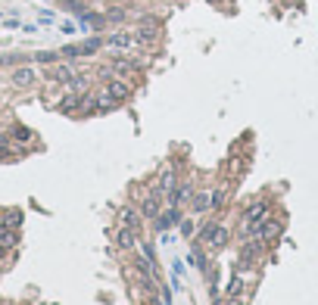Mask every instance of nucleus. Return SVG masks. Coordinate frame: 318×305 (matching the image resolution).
I'll use <instances>...</instances> for the list:
<instances>
[{
  "label": "nucleus",
  "mask_w": 318,
  "mask_h": 305,
  "mask_svg": "<svg viewBox=\"0 0 318 305\" xmlns=\"http://www.w3.org/2000/svg\"><path fill=\"white\" fill-rule=\"evenodd\" d=\"M16 240H19V237H16V231H7V227H0V243H4L7 249H10V246H16Z\"/></svg>",
  "instance_id": "nucleus-21"
},
{
  "label": "nucleus",
  "mask_w": 318,
  "mask_h": 305,
  "mask_svg": "<svg viewBox=\"0 0 318 305\" xmlns=\"http://www.w3.org/2000/svg\"><path fill=\"white\" fill-rule=\"evenodd\" d=\"M190 206H193V212H206V209H212V197L196 193V197H190Z\"/></svg>",
  "instance_id": "nucleus-18"
},
{
  "label": "nucleus",
  "mask_w": 318,
  "mask_h": 305,
  "mask_svg": "<svg viewBox=\"0 0 318 305\" xmlns=\"http://www.w3.org/2000/svg\"><path fill=\"white\" fill-rule=\"evenodd\" d=\"M137 243V231H131V227H122V231L115 234V246L118 249H134Z\"/></svg>",
  "instance_id": "nucleus-14"
},
{
  "label": "nucleus",
  "mask_w": 318,
  "mask_h": 305,
  "mask_svg": "<svg viewBox=\"0 0 318 305\" xmlns=\"http://www.w3.org/2000/svg\"><path fill=\"white\" fill-rule=\"evenodd\" d=\"M141 209H122V212H118V224H122V227H131V231H141Z\"/></svg>",
  "instance_id": "nucleus-10"
},
{
  "label": "nucleus",
  "mask_w": 318,
  "mask_h": 305,
  "mask_svg": "<svg viewBox=\"0 0 318 305\" xmlns=\"http://www.w3.org/2000/svg\"><path fill=\"white\" fill-rule=\"evenodd\" d=\"M134 268H137V274H141V277H153V262H150V258H144V255H141V258L134 262Z\"/></svg>",
  "instance_id": "nucleus-19"
},
{
  "label": "nucleus",
  "mask_w": 318,
  "mask_h": 305,
  "mask_svg": "<svg viewBox=\"0 0 318 305\" xmlns=\"http://www.w3.org/2000/svg\"><path fill=\"white\" fill-rule=\"evenodd\" d=\"M166 4H169V0H166Z\"/></svg>",
  "instance_id": "nucleus-29"
},
{
  "label": "nucleus",
  "mask_w": 318,
  "mask_h": 305,
  "mask_svg": "<svg viewBox=\"0 0 318 305\" xmlns=\"http://www.w3.org/2000/svg\"><path fill=\"white\" fill-rule=\"evenodd\" d=\"M82 103H85V94L72 91V94H66V97H63V103H59V112H66V116H69V112H78V109H82Z\"/></svg>",
  "instance_id": "nucleus-12"
},
{
  "label": "nucleus",
  "mask_w": 318,
  "mask_h": 305,
  "mask_svg": "<svg viewBox=\"0 0 318 305\" xmlns=\"http://www.w3.org/2000/svg\"><path fill=\"white\" fill-rule=\"evenodd\" d=\"M228 171H231L234 178H237V175H241V159H237V156H234V159L228 162Z\"/></svg>",
  "instance_id": "nucleus-24"
},
{
  "label": "nucleus",
  "mask_w": 318,
  "mask_h": 305,
  "mask_svg": "<svg viewBox=\"0 0 318 305\" xmlns=\"http://www.w3.org/2000/svg\"><path fill=\"white\" fill-rule=\"evenodd\" d=\"M144 305H163V302H159L156 296H144Z\"/></svg>",
  "instance_id": "nucleus-27"
},
{
  "label": "nucleus",
  "mask_w": 318,
  "mask_h": 305,
  "mask_svg": "<svg viewBox=\"0 0 318 305\" xmlns=\"http://www.w3.org/2000/svg\"><path fill=\"white\" fill-rule=\"evenodd\" d=\"M34 81H37V72L28 69V66H19V69L13 72V84H16V88H31Z\"/></svg>",
  "instance_id": "nucleus-9"
},
{
  "label": "nucleus",
  "mask_w": 318,
  "mask_h": 305,
  "mask_svg": "<svg viewBox=\"0 0 318 305\" xmlns=\"http://www.w3.org/2000/svg\"><path fill=\"white\" fill-rule=\"evenodd\" d=\"M209 197H212V209H222L228 200V190H209Z\"/></svg>",
  "instance_id": "nucleus-22"
},
{
  "label": "nucleus",
  "mask_w": 318,
  "mask_h": 305,
  "mask_svg": "<svg viewBox=\"0 0 318 305\" xmlns=\"http://www.w3.org/2000/svg\"><path fill=\"white\" fill-rule=\"evenodd\" d=\"M103 44H106L103 37H88V41H85L82 47H78V56H91V53H97Z\"/></svg>",
  "instance_id": "nucleus-16"
},
{
  "label": "nucleus",
  "mask_w": 318,
  "mask_h": 305,
  "mask_svg": "<svg viewBox=\"0 0 318 305\" xmlns=\"http://www.w3.org/2000/svg\"><path fill=\"white\" fill-rule=\"evenodd\" d=\"M200 240L209 246V249H222L228 243V227H218V224H206V231L200 234Z\"/></svg>",
  "instance_id": "nucleus-2"
},
{
  "label": "nucleus",
  "mask_w": 318,
  "mask_h": 305,
  "mask_svg": "<svg viewBox=\"0 0 318 305\" xmlns=\"http://www.w3.org/2000/svg\"><path fill=\"white\" fill-rule=\"evenodd\" d=\"M265 215H268V200H256V203L244 212V221H247V224H262Z\"/></svg>",
  "instance_id": "nucleus-6"
},
{
  "label": "nucleus",
  "mask_w": 318,
  "mask_h": 305,
  "mask_svg": "<svg viewBox=\"0 0 318 305\" xmlns=\"http://www.w3.org/2000/svg\"><path fill=\"white\" fill-rule=\"evenodd\" d=\"M281 234H284V224H281V221H265V224H259V237H262L265 243L281 240Z\"/></svg>",
  "instance_id": "nucleus-7"
},
{
  "label": "nucleus",
  "mask_w": 318,
  "mask_h": 305,
  "mask_svg": "<svg viewBox=\"0 0 318 305\" xmlns=\"http://www.w3.org/2000/svg\"><path fill=\"white\" fill-rule=\"evenodd\" d=\"M259 255H262V243H247L241 252V268H250L253 262H259Z\"/></svg>",
  "instance_id": "nucleus-13"
},
{
  "label": "nucleus",
  "mask_w": 318,
  "mask_h": 305,
  "mask_svg": "<svg viewBox=\"0 0 318 305\" xmlns=\"http://www.w3.org/2000/svg\"><path fill=\"white\" fill-rule=\"evenodd\" d=\"M187 262L193 265V268H200V271H206V268H209V265H206V255H203L200 249H193V252L187 255Z\"/></svg>",
  "instance_id": "nucleus-20"
},
{
  "label": "nucleus",
  "mask_w": 318,
  "mask_h": 305,
  "mask_svg": "<svg viewBox=\"0 0 318 305\" xmlns=\"http://www.w3.org/2000/svg\"><path fill=\"white\" fill-rule=\"evenodd\" d=\"M122 19H125V10H122V7H112V10L106 13V22H109V25H118Z\"/></svg>",
  "instance_id": "nucleus-23"
},
{
  "label": "nucleus",
  "mask_w": 318,
  "mask_h": 305,
  "mask_svg": "<svg viewBox=\"0 0 318 305\" xmlns=\"http://www.w3.org/2000/svg\"><path fill=\"white\" fill-rule=\"evenodd\" d=\"M53 59H56L53 53H37V62H53Z\"/></svg>",
  "instance_id": "nucleus-26"
},
{
  "label": "nucleus",
  "mask_w": 318,
  "mask_h": 305,
  "mask_svg": "<svg viewBox=\"0 0 318 305\" xmlns=\"http://www.w3.org/2000/svg\"><path fill=\"white\" fill-rule=\"evenodd\" d=\"M131 94H134V91H131V84L118 81V78H109V81H106V88H103V97H109L115 106H118V103H128V100H131Z\"/></svg>",
  "instance_id": "nucleus-1"
},
{
  "label": "nucleus",
  "mask_w": 318,
  "mask_h": 305,
  "mask_svg": "<svg viewBox=\"0 0 318 305\" xmlns=\"http://www.w3.org/2000/svg\"><path fill=\"white\" fill-rule=\"evenodd\" d=\"M13 134H16V140H31V131H28V128H16Z\"/></svg>",
  "instance_id": "nucleus-25"
},
{
  "label": "nucleus",
  "mask_w": 318,
  "mask_h": 305,
  "mask_svg": "<svg viewBox=\"0 0 318 305\" xmlns=\"http://www.w3.org/2000/svg\"><path fill=\"white\" fill-rule=\"evenodd\" d=\"M156 37H159V22L153 16H147L141 22V31H137V44H153Z\"/></svg>",
  "instance_id": "nucleus-5"
},
{
  "label": "nucleus",
  "mask_w": 318,
  "mask_h": 305,
  "mask_svg": "<svg viewBox=\"0 0 318 305\" xmlns=\"http://www.w3.org/2000/svg\"><path fill=\"white\" fill-rule=\"evenodd\" d=\"M175 184H178V175H175V168H166L163 175H159V193H172L175 190Z\"/></svg>",
  "instance_id": "nucleus-15"
},
{
  "label": "nucleus",
  "mask_w": 318,
  "mask_h": 305,
  "mask_svg": "<svg viewBox=\"0 0 318 305\" xmlns=\"http://www.w3.org/2000/svg\"><path fill=\"white\" fill-rule=\"evenodd\" d=\"M193 193H190V184H181V187H175L172 190V206H181V203H187Z\"/></svg>",
  "instance_id": "nucleus-17"
},
{
  "label": "nucleus",
  "mask_w": 318,
  "mask_h": 305,
  "mask_svg": "<svg viewBox=\"0 0 318 305\" xmlns=\"http://www.w3.org/2000/svg\"><path fill=\"white\" fill-rule=\"evenodd\" d=\"M178 221H181V212H178V206H169V212L156 215V231H169V227H175Z\"/></svg>",
  "instance_id": "nucleus-8"
},
{
  "label": "nucleus",
  "mask_w": 318,
  "mask_h": 305,
  "mask_svg": "<svg viewBox=\"0 0 318 305\" xmlns=\"http://www.w3.org/2000/svg\"><path fill=\"white\" fill-rule=\"evenodd\" d=\"M159 212H163V193H159V190H153V193H147V197H144L141 215H144V218H156Z\"/></svg>",
  "instance_id": "nucleus-4"
},
{
  "label": "nucleus",
  "mask_w": 318,
  "mask_h": 305,
  "mask_svg": "<svg viewBox=\"0 0 318 305\" xmlns=\"http://www.w3.org/2000/svg\"><path fill=\"white\" fill-rule=\"evenodd\" d=\"M106 47H112V50H118V53H125V50L137 47V34H131V31H112V34L106 37Z\"/></svg>",
  "instance_id": "nucleus-3"
},
{
  "label": "nucleus",
  "mask_w": 318,
  "mask_h": 305,
  "mask_svg": "<svg viewBox=\"0 0 318 305\" xmlns=\"http://www.w3.org/2000/svg\"><path fill=\"white\" fill-rule=\"evenodd\" d=\"M4 255H7V246H4V243H0V258H4Z\"/></svg>",
  "instance_id": "nucleus-28"
},
{
  "label": "nucleus",
  "mask_w": 318,
  "mask_h": 305,
  "mask_svg": "<svg viewBox=\"0 0 318 305\" xmlns=\"http://www.w3.org/2000/svg\"><path fill=\"white\" fill-rule=\"evenodd\" d=\"M47 78H50V81H59V84H69V81L75 78V69L66 66V62H59V66H53V69L47 72Z\"/></svg>",
  "instance_id": "nucleus-11"
}]
</instances>
